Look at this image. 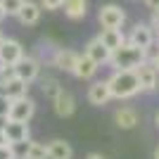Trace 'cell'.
<instances>
[{"instance_id": "cell-1", "label": "cell", "mask_w": 159, "mask_h": 159, "mask_svg": "<svg viewBox=\"0 0 159 159\" xmlns=\"http://www.w3.org/2000/svg\"><path fill=\"white\" fill-rule=\"evenodd\" d=\"M107 83H109V90H112L114 100H131L143 93L135 69H114L112 76L107 79Z\"/></svg>"}, {"instance_id": "cell-2", "label": "cell", "mask_w": 159, "mask_h": 159, "mask_svg": "<svg viewBox=\"0 0 159 159\" xmlns=\"http://www.w3.org/2000/svg\"><path fill=\"white\" fill-rule=\"evenodd\" d=\"M145 62V50L133 43H124L119 50H114L112 57H109V69H138L140 64Z\"/></svg>"}, {"instance_id": "cell-3", "label": "cell", "mask_w": 159, "mask_h": 159, "mask_svg": "<svg viewBox=\"0 0 159 159\" xmlns=\"http://www.w3.org/2000/svg\"><path fill=\"white\" fill-rule=\"evenodd\" d=\"M98 21L102 29H121L126 21V10L116 2H107L98 10Z\"/></svg>"}, {"instance_id": "cell-4", "label": "cell", "mask_w": 159, "mask_h": 159, "mask_svg": "<svg viewBox=\"0 0 159 159\" xmlns=\"http://www.w3.org/2000/svg\"><path fill=\"white\" fill-rule=\"evenodd\" d=\"M33 114H36V100L24 95V98L10 100V112H7V119L14 121H31Z\"/></svg>"}, {"instance_id": "cell-5", "label": "cell", "mask_w": 159, "mask_h": 159, "mask_svg": "<svg viewBox=\"0 0 159 159\" xmlns=\"http://www.w3.org/2000/svg\"><path fill=\"white\" fill-rule=\"evenodd\" d=\"M24 55H26V50H24V45H21L19 40H14V38H2L0 40V62H2V64L17 66L24 60Z\"/></svg>"}, {"instance_id": "cell-6", "label": "cell", "mask_w": 159, "mask_h": 159, "mask_svg": "<svg viewBox=\"0 0 159 159\" xmlns=\"http://www.w3.org/2000/svg\"><path fill=\"white\" fill-rule=\"evenodd\" d=\"M135 74H138V81H140L143 93H157L159 90V71H157L154 64L143 62V64L135 69Z\"/></svg>"}, {"instance_id": "cell-7", "label": "cell", "mask_w": 159, "mask_h": 159, "mask_svg": "<svg viewBox=\"0 0 159 159\" xmlns=\"http://www.w3.org/2000/svg\"><path fill=\"white\" fill-rule=\"evenodd\" d=\"M14 69H17V76H19V79H24L26 83H33V81L40 79L43 64H40V60L36 57V55H24V60L14 66Z\"/></svg>"}, {"instance_id": "cell-8", "label": "cell", "mask_w": 159, "mask_h": 159, "mask_svg": "<svg viewBox=\"0 0 159 159\" xmlns=\"http://www.w3.org/2000/svg\"><path fill=\"white\" fill-rule=\"evenodd\" d=\"M154 38H157V33H154V29L150 26V24H145V21H138L135 26L131 29V33L126 36L128 43H133V45H138L145 50L147 45H152Z\"/></svg>"}, {"instance_id": "cell-9", "label": "cell", "mask_w": 159, "mask_h": 159, "mask_svg": "<svg viewBox=\"0 0 159 159\" xmlns=\"http://www.w3.org/2000/svg\"><path fill=\"white\" fill-rule=\"evenodd\" d=\"M29 86H31V83H26L24 79H19V76L14 74V76H10V79L0 81V93L5 95V98H10V100H17V98L29 95Z\"/></svg>"}, {"instance_id": "cell-10", "label": "cell", "mask_w": 159, "mask_h": 159, "mask_svg": "<svg viewBox=\"0 0 159 159\" xmlns=\"http://www.w3.org/2000/svg\"><path fill=\"white\" fill-rule=\"evenodd\" d=\"M7 143H19V140H31V128L29 121H14V119H5L2 124Z\"/></svg>"}, {"instance_id": "cell-11", "label": "cell", "mask_w": 159, "mask_h": 159, "mask_svg": "<svg viewBox=\"0 0 159 159\" xmlns=\"http://www.w3.org/2000/svg\"><path fill=\"white\" fill-rule=\"evenodd\" d=\"M88 102L93 107H105L109 100H112V90H109V83L105 81H93L90 86H88Z\"/></svg>"}, {"instance_id": "cell-12", "label": "cell", "mask_w": 159, "mask_h": 159, "mask_svg": "<svg viewBox=\"0 0 159 159\" xmlns=\"http://www.w3.org/2000/svg\"><path fill=\"white\" fill-rule=\"evenodd\" d=\"M76 60H79V52H74L69 48H57L52 60H50V66H55V69H60L64 74H71L74 66H76Z\"/></svg>"}, {"instance_id": "cell-13", "label": "cell", "mask_w": 159, "mask_h": 159, "mask_svg": "<svg viewBox=\"0 0 159 159\" xmlns=\"http://www.w3.org/2000/svg\"><path fill=\"white\" fill-rule=\"evenodd\" d=\"M83 52H86L90 60H95L100 66H102V64H109V57H112V50H109V48H107L105 43L98 38V36H95V38H90V40L86 43Z\"/></svg>"}, {"instance_id": "cell-14", "label": "cell", "mask_w": 159, "mask_h": 159, "mask_svg": "<svg viewBox=\"0 0 159 159\" xmlns=\"http://www.w3.org/2000/svg\"><path fill=\"white\" fill-rule=\"evenodd\" d=\"M52 107H55V114H57L60 119H69V116H74V112H76V98H74L69 90H62V93L52 100Z\"/></svg>"}, {"instance_id": "cell-15", "label": "cell", "mask_w": 159, "mask_h": 159, "mask_svg": "<svg viewBox=\"0 0 159 159\" xmlns=\"http://www.w3.org/2000/svg\"><path fill=\"white\" fill-rule=\"evenodd\" d=\"M98 69H100V64H98L95 60H90V57L83 52V55H79L76 66H74V71H71V74L76 76V79H81V81H90L95 74H98Z\"/></svg>"}, {"instance_id": "cell-16", "label": "cell", "mask_w": 159, "mask_h": 159, "mask_svg": "<svg viewBox=\"0 0 159 159\" xmlns=\"http://www.w3.org/2000/svg\"><path fill=\"white\" fill-rule=\"evenodd\" d=\"M40 12H43L40 2H31V0H26L24 7L19 10V14H17V19H19L21 26H36V24L40 21Z\"/></svg>"}, {"instance_id": "cell-17", "label": "cell", "mask_w": 159, "mask_h": 159, "mask_svg": "<svg viewBox=\"0 0 159 159\" xmlns=\"http://www.w3.org/2000/svg\"><path fill=\"white\" fill-rule=\"evenodd\" d=\"M114 124L119 128H124V131H131V128H135L140 124V116L133 107H121V109L114 112Z\"/></svg>"}, {"instance_id": "cell-18", "label": "cell", "mask_w": 159, "mask_h": 159, "mask_svg": "<svg viewBox=\"0 0 159 159\" xmlns=\"http://www.w3.org/2000/svg\"><path fill=\"white\" fill-rule=\"evenodd\" d=\"M62 10H64V17L71 21L86 19L88 14V0H64L62 2Z\"/></svg>"}, {"instance_id": "cell-19", "label": "cell", "mask_w": 159, "mask_h": 159, "mask_svg": "<svg viewBox=\"0 0 159 159\" xmlns=\"http://www.w3.org/2000/svg\"><path fill=\"white\" fill-rule=\"evenodd\" d=\"M74 147L62 138H55L48 143V159H71Z\"/></svg>"}, {"instance_id": "cell-20", "label": "cell", "mask_w": 159, "mask_h": 159, "mask_svg": "<svg viewBox=\"0 0 159 159\" xmlns=\"http://www.w3.org/2000/svg\"><path fill=\"white\" fill-rule=\"evenodd\" d=\"M98 38H100V40H102V43H105V45L114 52V50H119V48L126 43V33L121 31V29H102Z\"/></svg>"}, {"instance_id": "cell-21", "label": "cell", "mask_w": 159, "mask_h": 159, "mask_svg": "<svg viewBox=\"0 0 159 159\" xmlns=\"http://www.w3.org/2000/svg\"><path fill=\"white\" fill-rule=\"evenodd\" d=\"M38 83H40V90H43V95H45L50 102H52V100L57 98L62 90H64V86L60 83V79H55V76H40Z\"/></svg>"}, {"instance_id": "cell-22", "label": "cell", "mask_w": 159, "mask_h": 159, "mask_svg": "<svg viewBox=\"0 0 159 159\" xmlns=\"http://www.w3.org/2000/svg\"><path fill=\"white\" fill-rule=\"evenodd\" d=\"M26 159H48V145H45V143H36V140H31V147H29Z\"/></svg>"}, {"instance_id": "cell-23", "label": "cell", "mask_w": 159, "mask_h": 159, "mask_svg": "<svg viewBox=\"0 0 159 159\" xmlns=\"http://www.w3.org/2000/svg\"><path fill=\"white\" fill-rule=\"evenodd\" d=\"M24 2H26V0H0V5H2L7 17H17L19 10L24 7Z\"/></svg>"}, {"instance_id": "cell-24", "label": "cell", "mask_w": 159, "mask_h": 159, "mask_svg": "<svg viewBox=\"0 0 159 159\" xmlns=\"http://www.w3.org/2000/svg\"><path fill=\"white\" fill-rule=\"evenodd\" d=\"M10 145H12L14 159H26L29 147H31V140H19V143H10Z\"/></svg>"}, {"instance_id": "cell-25", "label": "cell", "mask_w": 159, "mask_h": 159, "mask_svg": "<svg viewBox=\"0 0 159 159\" xmlns=\"http://www.w3.org/2000/svg\"><path fill=\"white\" fill-rule=\"evenodd\" d=\"M157 57H159V43L154 40L152 45H147V48H145V62H150V64H152Z\"/></svg>"}, {"instance_id": "cell-26", "label": "cell", "mask_w": 159, "mask_h": 159, "mask_svg": "<svg viewBox=\"0 0 159 159\" xmlns=\"http://www.w3.org/2000/svg\"><path fill=\"white\" fill-rule=\"evenodd\" d=\"M62 2L64 0H40V7L48 12H55V10H62Z\"/></svg>"}, {"instance_id": "cell-27", "label": "cell", "mask_w": 159, "mask_h": 159, "mask_svg": "<svg viewBox=\"0 0 159 159\" xmlns=\"http://www.w3.org/2000/svg\"><path fill=\"white\" fill-rule=\"evenodd\" d=\"M7 112H10V98L0 93V119H7Z\"/></svg>"}, {"instance_id": "cell-28", "label": "cell", "mask_w": 159, "mask_h": 159, "mask_svg": "<svg viewBox=\"0 0 159 159\" xmlns=\"http://www.w3.org/2000/svg\"><path fill=\"white\" fill-rule=\"evenodd\" d=\"M0 159H14V152H12V145H10V143L0 145Z\"/></svg>"}, {"instance_id": "cell-29", "label": "cell", "mask_w": 159, "mask_h": 159, "mask_svg": "<svg viewBox=\"0 0 159 159\" xmlns=\"http://www.w3.org/2000/svg\"><path fill=\"white\" fill-rule=\"evenodd\" d=\"M150 26L154 29V33H159V10H152V19H150Z\"/></svg>"}, {"instance_id": "cell-30", "label": "cell", "mask_w": 159, "mask_h": 159, "mask_svg": "<svg viewBox=\"0 0 159 159\" xmlns=\"http://www.w3.org/2000/svg\"><path fill=\"white\" fill-rule=\"evenodd\" d=\"M147 5V10H159V0H143Z\"/></svg>"}, {"instance_id": "cell-31", "label": "cell", "mask_w": 159, "mask_h": 159, "mask_svg": "<svg viewBox=\"0 0 159 159\" xmlns=\"http://www.w3.org/2000/svg\"><path fill=\"white\" fill-rule=\"evenodd\" d=\"M86 159H107V157H105L102 152H90V154H88Z\"/></svg>"}, {"instance_id": "cell-32", "label": "cell", "mask_w": 159, "mask_h": 159, "mask_svg": "<svg viewBox=\"0 0 159 159\" xmlns=\"http://www.w3.org/2000/svg\"><path fill=\"white\" fill-rule=\"evenodd\" d=\"M7 138H5V131H2V126H0V145H5Z\"/></svg>"}, {"instance_id": "cell-33", "label": "cell", "mask_w": 159, "mask_h": 159, "mask_svg": "<svg viewBox=\"0 0 159 159\" xmlns=\"http://www.w3.org/2000/svg\"><path fill=\"white\" fill-rule=\"evenodd\" d=\"M152 159H159V145L154 147V152H152Z\"/></svg>"}, {"instance_id": "cell-34", "label": "cell", "mask_w": 159, "mask_h": 159, "mask_svg": "<svg viewBox=\"0 0 159 159\" xmlns=\"http://www.w3.org/2000/svg\"><path fill=\"white\" fill-rule=\"evenodd\" d=\"M154 126L159 128V109H157V114H154Z\"/></svg>"}, {"instance_id": "cell-35", "label": "cell", "mask_w": 159, "mask_h": 159, "mask_svg": "<svg viewBox=\"0 0 159 159\" xmlns=\"http://www.w3.org/2000/svg\"><path fill=\"white\" fill-rule=\"evenodd\" d=\"M5 17H7V14H5V10H2V5H0V21L5 19Z\"/></svg>"}, {"instance_id": "cell-36", "label": "cell", "mask_w": 159, "mask_h": 159, "mask_svg": "<svg viewBox=\"0 0 159 159\" xmlns=\"http://www.w3.org/2000/svg\"><path fill=\"white\" fill-rule=\"evenodd\" d=\"M152 64H154V66H157V71H159V57H157V60H154V62H152Z\"/></svg>"}, {"instance_id": "cell-37", "label": "cell", "mask_w": 159, "mask_h": 159, "mask_svg": "<svg viewBox=\"0 0 159 159\" xmlns=\"http://www.w3.org/2000/svg\"><path fill=\"white\" fill-rule=\"evenodd\" d=\"M154 40H157V43H159V33H157V38H154Z\"/></svg>"}, {"instance_id": "cell-38", "label": "cell", "mask_w": 159, "mask_h": 159, "mask_svg": "<svg viewBox=\"0 0 159 159\" xmlns=\"http://www.w3.org/2000/svg\"><path fill=\"white\" fill-rule=\"evenodd\" d=\"M2 38H5V36H2V33H0V40H2Z\"/></svg>"}]
</instances>
